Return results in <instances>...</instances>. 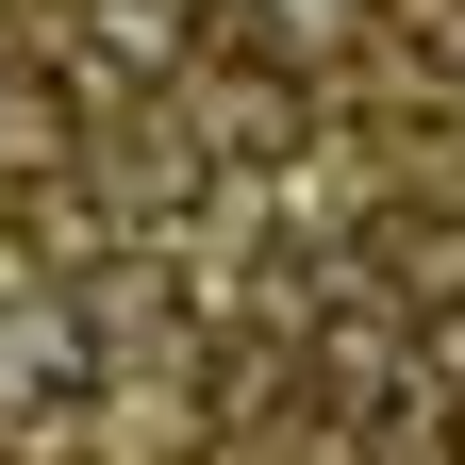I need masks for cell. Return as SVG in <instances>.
<instances>
[{"mask_svg": "<svg viewBox=\"0 0 465 465\" xmlns=\"http://www.w3.org/2000/svg\"><path fill=\"white\" fill-rule=\"evenodd\" d=\"M84 382V332L67 316H0V399H67Z\"/></svg>", "mask_w": 465, "mask_h": 465, "instance_id": "obj_1", "label": "cell"}, {"mask_svg": "<svg viewBox=\"0 0 465 465\" xmlns=\"http://www.w3.org/2000/svg\"><path fill=\"white\" fill-rule=\"evenodd\" d=\"M399 17H416V50H432V67H465V0H399Z\"/></svg>", "mask_w": 465, "mask_h": 465, "instance_id": "obj_2", "label": "cell"}]
</instances>
